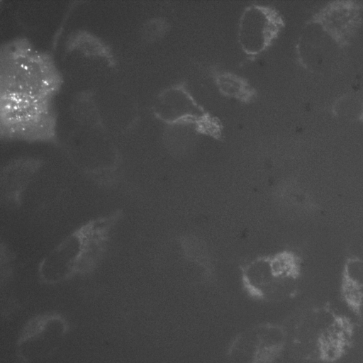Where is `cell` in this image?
Masks as SVG:
<instances>
[{
    "label": "cell",
    "mask_w": 363,
    "mask_h": 363,
    "mask_svg": "<svg viewBox=\"0 0 363 363\" xmlns=\"http://www.w3.org/2000/svg\"><path fill=\"white\" fill-rule=\"evenodd\" d=\"M122 214L121 210H117L90 220L74 230L40 262V279L52 284L94 271Z\"/></svg>",
    "instance_id": "obj_1"
},
{
    "label": "cell",
    "mask_w": 363,
    "mask_h": 363,
    "mask_svg": "<svg viewBox=\"0 0 363 363\" xmlns=\"http://www.w3.org/2000/svg\"><path fill=\"white\" fill-rule=\"evenodd\" d=\"M303 324L310 354L320 362H337L352 346L355 336L353 321L328 304L312 310Z\"/></svg>",
    "instance_id": "obj_2"
},
{
    "label": "cell",
    "mask_w": 363,
    "mask_h": 363,
    "mask_svg": "<svg viewBox=\"0 0 363 363\" xmlns=\"http://www.w3.org/2000/svg\"><path fill=\"white\" fill-rule=\"evenodd\" d=\"M303 264L295 252L284 250L272 257L258 258L243 272L247 288L262 298H272L294 286L301 279Z\"/></svg>",
    "instance_id": "obj_3"
},
{
    "label": "cell",
    "mask_w": 363,
    "mask_h": 363,
    "mask_svg": "<svg viewBox=\"0 0 363 363\" xmlns=\"http://www.w3.org/2000/svg\"><path fill=\"white\" fill-rule=\"evenodd\" d=\"M155 113L169 124L191 125L196 131L220 138L223 126L219 118L203 108L193 96L184 83H177L159 95Z\"/></svg>",
    "instance_id": "obj_4"
},
{
    "label": "cell",
    "mask_w": 363,
    "mask_h": 363,
    "mask_svg": "<svg viewBox=\"0 0 363 363\" xmlns=\"http://www.w3.org/2000/svg\"><path fill=\"white\" fill-rule=\"evenodd\" d=\"M70 328L67 319L55 312L30 318L21 329L16 342L19 358L35 361L48 356L60 345Z\"/></svg>",
    "instance_id": "obj_5"
},
{
    "label": "cell",
    "mask_w": 363,
    "mask_h": 363,
    "mask_svg": "<svg viewBox=\"0 0 363 363\" xmlns=\"http://www.w3.org/2000/svg\"><path fill=\"white\" fill-rule=\"evenodd\" d=\"M283 26V18L274 7L247 6L238 23V38L241 49L249 56L258 55L272 45Z\"/></svg>",
    "instance_id": "obj_6"
},
{
    "label": "cell",
    "mask_w": 363,
    "mask_h": 363,
    "mask_svg": "<svg viewBox=\"0 0 363 363\" xmlns=\"http://www.w3.org/2000/svg\"><path fill=\"white\" fill-rule=\"evenodd\" d=\"M339 291L346 307L363 320V258L357 255L346 257L342 264Z\"/></svg>",
    "instance_id": "obj_7"
},
{
    "label": "cell",
    "mask_w": 363,
    "mask_h": 363,
    "mask_svg": "<svg viewBox=\"0 0 363 363\" xmlns=\"http://www.w3.org/2000/svg\"><path fill=\"white\" fill-rule=\"evenodd\" d=\"M38 168L37 162H20L9 166L1 176V191L6 199L18 203L22 191Z\"/></svg>",
    "instance_id": "obj_8"
},
{
    "label": "cell",
    "mask_w": 363,
    "mask_h": 363,
    "mask_svg": "<svg viewBox=\"0 0 363 363\" xmlns=\"http://www.w3.org/2000/svg\"><path fill=\"white\" fill-rule=\"evenodd\" d=\"M212 74L218 90L225 96L245 103L255 96L256 91L242 77L223 70H215Z\"/></svg>",
    "instance_id": "obj_9"
}]
</instances>
